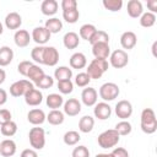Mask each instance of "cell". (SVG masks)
I'll return each mask as SVG.
<instances>
[{
	"mask_svg": "<svg viewBox=\"0 0 157 157\" xmlns=\"http://www.w3.org/2000/svg\"><path fill=\"white\" fill-rule=\"evenodd\" d=\"M58 90L61 94H69L74 91V83H72L71 80L58 81Z\"/></svg>",
	"mask_w": 157,
	"mask_h": 157,
	"instance_id": "obj_41",
	"label": "cell"
},
{
	"mask_svg": "<svg viewBox=\"0 0 157 157\" xmlns=\"http://www.w3.org/2000/svg\"><path fill=\"white\" fill-rule=\"evenodd\" d=\"M110 153L113 157H129V152L124 147H115Z\"/></svg>",
	"mask_w": 157,
	"mask_h": 157,
	"instance_id": "obj_48",
	"label": "cell"
},
{
	"mask_svg": "<svg viewBox=\"0 0 157 157\" xmlns=\"http://www.w3.org/2000/svg\"><path fill=\"white\" fill-rule=\"evenodd\" d=\"M90 82H91V78L86 72H78L75 77V83L78 87H87Z\"/></svg>",
	"mask_w": 157,
	"mask_h": 157,
	"instance_id": "obj_43",
	"label": "cell"
},
{
	"mask_svg": "<svg viewBox=\"0 0 157 157\" xmlns=\"http://www.w3.org/2000/svg\"><path fill=\"white\" fill-rule=\"evenodd\" d=\"M44 45H37L31 50V58L37 64H43V54H44Z\"/></svg>",
	"mask_w": 157,
	"mask_h": 157,
	"instance_id": "obj_39",
	"label": "cell"
},
{
	"mask_svg": "<svg viewBox=\"0 0 157 157\" xmlns=\"http://www.w3.org/2000/svg\"><path fill=\"white\" fill-rule=\"evenodd\" d=\"M93 114L99 120H107L112 115V108L107 102H99L94 104Z\"/></svg>",
	"mask_w": 157,
	"mask_h": 157,
	"instance_id": "obj_10",
	"label": "cell"
},
{
	"mask_svg": "<svg viewBox=\"0 0 157 157\" xmlns=\"http://www.w3.org/2000/svg\"><path fill=\"white\" fill-rule=\"evenodd\" d=\"M71 157H90V150L86 146L80 145L72 150Z\"/></svg>",
	"mask_w": 157,
	"mask_h": 157,
	"instance_id": "obj_44",
	"label": "cell"
},
{
	"mask_svg": "<svg viewBox=\"0 0 157 157\" xmlns=\"http://www.w3.org/2000/svg\"><path fill=\"white\" fill-rule=\"evenodd\" d=\"M96 157H113L112 153H98L96 155Z\"/></svg>",
	"mask_w": 157,
	"mask_h": 157,
	"instance_id": "obj_53",
	"label": "cell"
},
{
	"mask_svg": "<svg viewBox=\"0 0 157 157\" xmlns=\"http://www.w3.org/2000/svg\"><path fill=\"white\" fill-rule=\"evenodd\" d=\"M44 27L49 31L50 34H53V33H59V32L63 29V22H61V20H59V18H56V17H52V18H49V20L45 21Z\"/></svg>",
	"mask_w": 157,
	"mask_h": 157,
	"instance_id": "obj_31",
	"label": "cell"
},
{
	"mask_svg": "<svg viewBox=\"0 0 157 157\" xmlns=\"http://www.w3.org/2000/svg\"><path fill=\"white\" fill-rule=\"evenodd\" d=\"M70 66L72 69H83L86 65H87V59H86V55L83 53H74L70 58Z\"/></svg>",
	"mask_w": 157,
	"mask_h": 157,
	"instance_id": "obj_24",
	"label": "cell"
},
{
	"mask_svg": "<svg viewBox=\"0 0 157 157\" xmlns=\"http://www.w3.org/2000/svg\"><path fill=\"white\" fill-rule=\"evenodd\" d=\"M102 5L104 6L105 10H108L110 12H117V11L121 10L123 0H103Z\"/></svg>",
	"mask_w": 157,
	"mask_h": 157,
	"instance_id": "obj_38",
	"label": "cell"
},
{
	"mask_svg": "<svg viewBox=\"0 0 157 157\" xmlns=\"http://www.w3.org/2000/svg\"><path fill=\"white\" fill-rule=\"evenodd\" d=\"M0 131H1V134H2L4 136L11 137V136H13V135L17 132V124L11 120V121H9V123H6V124L0 125Z\"/></svg>",
	"mask_w": 157,
	"mask_h": 157,
	"instance_id": "obj_36",
	"label": "cell"
},
{
	"mask_svg": "<svg viewBox=\"0 0 157 157\" xmlns=\"http://www.w3.org/2000/svg\"><path fill=\"white\" fill-rule=\"evenodd\" d=\"M37 88H42V90H47V88H50L53 85H54V78L49 75H44L37 83H34Z\"/></svg>",
	"mask_w": 157,
	"mask_h": 157,
	"instance_id": "obj_42",
	"label": "cell"
},
{
	"mask_svg": "<svg viewBox=\"0 0 157 157\" xmlns=\"http://www.w3.org/2000/svg\"><path fill=\"white\" fill-rule=\"evenodd\" d=\"M155 23H156V15H155V13L147 11V12H144V13L140 16V25H141V27L150 28V27H152Z\"/></svg>",
	"mask_w": 157,
	"mask_h": 157,
	"instance_id": "obj_34",
	"label": "cell"
},
{
	"mask_svg": "<svg viewBox=\"0 0 157 157\" xmlns=\"http://www.w3.org/2000/svg\"><path fill=\"white\" fill-rule=\"evenodd\" d=\"M114 130L119 134V136H126V135H129L131 132L132 128H131V124L128 120H121L115 125Z\"/></svg>",
	"mask_w": 157,
	"mask_h": 157,
	"instance_id": "obj_37",
	"label": "cell"
},
{
	"mask_svg": "<svg viewBox=\"0 0 157 157\" xmlns=\"http://www.w3.org/2000/svg\"><path fill=\"white\" fill-rule=\"evenodd\" d=\"M7 102V92L4 88H0V105H4Z\"/></svg>",
	"mask_w": 157,
	"mask_h": 157,
	"instance_id": "obj_51",
	"label": "cell"
},
{
	"mask_svg": "<svg viewBox=\"0 0 157 157\" xmlns=\"http://www.w3.org/2000/svg\"><path fill=\"white\" fill-rule=\"evenodd\" d=\"M92 54L94 59H108L110 55L109 43H96L92 45Z\"/></svg>",
	"mask_w": 157,
	"mask_h": 157,
	"instance_id": "obj_16",
	"label": "cell"
},
{
	"mask_svg": "<svg viewBox=\"0 0 157 157\" xmlns=\"http://www.w3.org/2000/svg\"><path fill=\"white\" fill-rule=\"evenodd\" d=\"M94 126V119L91 115H83L78 120V130L83 134H88L93 130Z\"/></svg>",
	"mask_w": 157,
	"mask_h": 157,
	"instance_id": "obj_25",
	"label": "cell"
},
{
	"mask_svg": "<svg viewBox=\"0 0 157 157\" xmlns=\"http://www.w3.org/2000/svg\"><path fill=\"white\" fill-rule=\"evenodd\" d=\"M32 65H33L32 61H29V60H22V61L17 65V71H18L22 76H26V77H27L28 70H29V67H31Z\"/></svg>",
	"mask_w": 157,
	"mask_h": 157,
	"instance_id": "obj_45",
	"label": "cell"
},
{
	"mask_svg": "<svg viewBox=\"0 0 157 157\" xmlns=\"http://www.w3.org/2000/svg\"><path fill=\"white\" fill-rule=\"evenodd\" d=\"M59 4L56 0H44L40 5V11L45 16H53L58 12Z\"/></svg>",
	"mask_w": 157,
	"mask_h": 157,
	"instance_id": "obj_23",
	"label": "cell"
},
{
	"mask_svg": "<svg viewBox=\"0 0 157 157\" xmlns=\"http://www.w3.org/2000/svg\"><path fill=\"white\" fill-rule=\"evenodd\" d=\"M23 97H25L26 104H28L31 107H37V105H39L43 102V94H42V92L39 90L34 88V87L31 88Z\"/></svg>",
	"mask_w": 157,
	"mask_h": 157,
	"instance_id": "obj_12",
	"label": "cell"
},
{
	"mask_svg": "<svg viewBox=\"0 0 157 157\" xmlns=\"http://www.w3.org/2000/svg\"><path fill=\"white\" fill-rule=\"evenodd\" d=\"M44 75H45V74H44L43 69H40V66H39V65L33 64V65L29 67V70H28L27 78H29V81H31V82L37 83V82H38V81H39Z\"/></svg>",
	"mask_w": 157,
	"mask_h": 157,
	"instance_id": "obj_29",
	"label": "cell"
},
{
	"mask_svg": "<svg viewBox=\"0 0 157 157\" xmlns=\"http://www.w3.org/2000/svg\"><path fill=\"white\" fill-rule=\"evenodd\" d=\"M50 33L49 31L44 27V26H39V27H36L33 31H32V36L31 38L38 44V45H44L49 39H50Z\"/></svg>",
	"mask_w": 157,
	"mask_h": 157,
	"instance_id": "obj_9",
	"label": "cell"
},
{
	"mask_svg": "<svg viewBox=\"0 0 157 157\" xmlns=\"http://www.w3.org/2000/svg\"><path fill=\"white\" fill-rule=\"evenodd\" d=\"M147 7H148V12H152L156 15L157 12V0H148L147 1Z\"/></svg>",
	"mask_w": 157,
	"mask_h": 157,
	"instance_id": "obj_50",
	"label": "cell"
},
{
	"mask_svg": "<svg viewBox=\"0 0 157 157\" xmlns=\"http://www.w3.org/2000/svg\"><path fill=\"white\" fill-rule=\"evenodd\" d=\"M45 103L50 109H59L64 104V98L59 93H50L45 98Z\"/></svg>",
	"mask_w": 157,
	"mask_h": 157,
	"instance_id": "obj_28",
	"label": "cell"
},
{
	"mask_svg": "<svg viewBox=\"0 0 157 157\" xmlns=\"http://www.w3.org/2000/svg\"><path fill=\"white\" fill-rule=\"evenodd\" d=\"M60 6H61L63 11L75 10V9H77V1L76 0H63Z\"/></svg>",
	"mask_w": 157,
	"mask_h": 157,
	"instance_id": "obj_46",
	"label": "cell"
},
{
	"mask_svg": "<svg viewBox=\"0 0 157 157\" xmlns=\"http://www.w3.org/2000/svg\"><path fill=\"white\" fill-rule=\"evenodd\" d=\"M27 120H28L32 125L39 126V125H42V124L47 120V115H45V113H44L42 109L34 108V109H31V110L28 112V114H27Z\"/></svg>",
	"mask_w": 157,
	"mask_h": 157,
	"instance_id": "obj_15",
	"label": "cell"
},
{
	"mask_svg": "<svg viewBox=\"0 0 157 157\" xmlns=\"http://www.w3.org/2000/svg\"><path fill=\"white\" fill-rule=\"evenodd\" d=\"M13 59V50L7 47L2 45L0 47V66H7Z\"/></svg>",
	"mask_w": 157,
	"mask_h": 157,
	"instance_id": "obj_27",
	"label": "cell"
},
{
	"mask_svg": "<svg viewBox=\"0 0 157 157\" xmlns=\"http://www.w3.org/2000/svg\"><path fill=\"white\" fill-rule=\"evenodd\" d=\"M137 43V37L134 32L126 31L120 36V44L124 49H132Z\"/></svg>",
	"mask_w": 157,
	"mask_h": 157,
	"instance_id": "obj_19",
	"label": "cell"
},
{
	"mask_svg": "<svg viewBox=\"0 0 157 157\" xmlns=\"http://www.w3.org/2000/svg\"><path fill=\"white\" fill-rule=\"evenodd\" d=\"M97 98H98V93L93 87L83 88L81 93V101L86 107H93L97 103Z\"/></svg>",
	"mask_w": 157,
	"mask_h": 157,
	"instance_id": "obj_14",
	"label": "cell"
},
{
	"mask_svg": "<svg viewBox=\"0 0 157 157\" xmlns=\"http://www.w3.org/2000/svg\"><path fill=\"white\" fill-rule=\"evenodd\" d=\"M156 47H157V42H153V44H152V54H153V56H157V54H156Z\"/></svg>",
	"mask_w": 157,
	"mask_h": 157,
	"instance_id": "obj_54",
	"label": "cell"
},
{
	"mask_svg": "<svg viewBox=\"0 0 157 157\" xmlns=\"http://www.w3.org/2000/svg\"><path fill=\"white\" fill-rule=\"evenodd\" d=\"M16 153V142L11 139H6L0 142V155L4 157H12Z\"/></svg>",
	"mask_w": 157,
	"mask_h": 157,
	"instance_id": "obj_20",
	"label": "cell"
},
{
	"mask_svg": "<svg viewBox=\"0 0 157 157\" xmlns=\"http://www.w3.org/2000/svg\"><path fill=\"white\" fill-rule=\"evenodd\" d=\"M96 31H97L96 26H93L91 23H85L80 27V38H82L85 40H90Z\"/></svg>",
	"mask_w": 157,
	"mask_h": 157,
	"instance_id": "obj_32",
	"label": "cell"
},
{
	"mask_svg": "<svg viewBox=\"0 0 157 157\" xmlns=\"http://www.w3.org/2000/svg\"><path fill=\"white\" fill-rule=\"evenodd\" d=\"M47 120L52 125H60L65 120V114L59 109H52L47 115Z\"/></svg>",
	"mask_w": 157,
	"mask_h": 157,
	"instance_id": "obj_26",
	"label": "cell"
},
{
	"mask_svg": "<svg viewBox=\"0 0 157 157\" xmlns=\"http://www.w3.org/2000/svg\"><path fill=\"white\" fill-rule=\"evenodd\" d=\"M129 63V55L123 49H115L109 55V64L114 69H123Z\"/></svg>",
	"mask_w": 157,
	"mask_h": 157,
	"instance_id": "obj_6",
	"label": "cell"
},
{
	"mask_svg": "<svg viewBox=\"0 0 157 157\" xmlns=\"http://www.w3.org/2000/svg\"><path fill=\"white\" fill-rule=\"evenodd\" d=\"M31 36L28 33V31L26 29H17L13 34V40H15V44L18 47V48H26L29 42H31Z\"/></svg>",
	"mask_w": 157,
	"mask_h": 157,
	"instance_id": "obj_18",
	"label": "cell"
},
{
	"mask_svg": "<svg viewBox=\"0 0 157 157\" xmlns=\"http://www.w3.org/2000/svg\"><path fill=\"white\" fill-rule=\"evenodd\" d=\"M63 18L67 22V23H76L77 20L80 18V12L77 9L75 10H69V11H63Z\"/></svg>",
	"mask_w": 157,
	"mask_h": 157,
	"instance_id": "obj_40",
	"label": "cell"
},
{
	"mask_svg": "<svg viewBox=\"0 0 157 157\" xmlns=\"http://www.w3.org/2000/svg\"><path fill=\"white\" fill-rule=\"evenodd\" d=\"M11 118H12V115L9 109H0V125L11 121L12 120Z\"/></svg>",
	"mask_w": 157,
	"mask_h": 157,
	"instance_id": "obj_47",
	"label": "cell"
},
{
	"mask_svg": "<svg viewBox=\"0 0 157 157\" xmlns=\"http://www.w3.org/2000/svg\"><path fill=\"white\" fill-rule=\"evenodd\" d=\"M88 42L91 43V45H93L96 43H109V36H108V33L105 31L97 29Z\"/></svg>",
	"mask_w": 157,
	"mask_h": 157,
	"instance_id": "obj_35",
	"label": "cell"
},
{
	"mask_svg": "<svg viewBox=\"0 0 157 157\" xmlns=\"http://www.w3.org/2000/svg\"><path fill=\"white\" fill-rule=\"evenodd\" d=\"M108 67H109L108 60H105V59H92V61L87 66L86 74L90 76L91 80H98L108 70Z\"/></svg>",
	"mask_w": 157,
	"mask_h": 157,
	"instance_id": "obj_2",
	"label": "cell"
},
{
	"mask_svg": "<svg viewBox=\"0 0 157 157\" xmlns=\"http://www.w3.org/2000/svg\"><path fill=\"white\" fill-rule=\"evenodd\" d=\"M22 25V17L17 12H10L5 17V26L9 29H18Z\"/></svg>",
	"mask_w": 157,
	"mask_h": 157,
	"instance_id": "obj_21",
	"label": "cell"
},
{
	"mask_svg": "<svg viewBox=\"0 0 157 157\" xmlns=\"http://www.w3.org/2000/svg\"><path fill=\"white\" fill-rule=\"evenodd\" d=\"M5 78H6V72L4 69H0V85L5 82Z\"/></svg>",
	"mask_w": 157,
	"mask_h": 157,
	"instance_id": "obj_52",
	"label": "cell"
},
{
	"mask_svg": "<svg viewBox=\"0 0 157 157\" xmlns=\"http://www.w3.org/2000/svg\"><path fill=\"white\" fill-rule=\"evenodd\" d=\"M20 157H38V153L33 148H26V150H23L21 152V156Z\"/></svg>",
	"mask_w": 157,
	"mask_h": 157,
	"instance_id": "obj_49",
	"label": "cell"
},
{
	"mask_svg": "<svg viewBox=\"0 0 157 157\" xmlns=\"http://www.w3.org/2000/svg\"><path fill=\"white\" fill-rule=\"evenodd\" d=\"M115 114L121 120H126L132 114V104L129 101H126V99L119 101L115 104Z\"/></svg>",
	"mask_w": 157,
	"mask_h": 157,
	"instance_id": "obj_8",
	"label": "cell"
},
{
	"mask_svg": "<svg viewBox=\"0 0 157 157\" xmlns=\"http://www.w3.org/2000/svg\"><path fill=\"white\" fill-rule=\"evenodd\" d=\"M71 77H72V70L67 66H59L54 71V78H56L58 81L71 80Z\"/></svg>",
	"mask_w": 157,
	"mask_h": 157,
	"instance_id": "obj_30",
	"label": "cell"
},
{
	"mask_svg": "<svg viewBox=\"0 0 157 157\" xmlns=\"http://www.w3.org/2000/svg\"><path fill=\"white\" fill-rule=\"evenodd\" d=\"M119 140H120L119 134L114 129H108L98 135L97 142L102 148H113L118 145Z\"/></svg>",
	"mask_w": 157,
	"mask_h": 157,
	"instance_id": "obj_3",
	"label": "cell"
},
{
	"mask_svg": "<svg viewBox=\"0 0 157 157\" xmlns=\"http://www.w3.org/2000/svg\"><path fill=\"white\" fill-rule=\"evenodd\" d=\"M128 15L132 18H139L144 13V6L140 0H130L126 6Z\"/></svg>",
	"mask_w": 157,
	"mask_h": 157,
	"instance_id": "obj_17",
	"label": "cell"
},
{
	"mask_svg": "<svg viewBox=\"0 0 157 157\" xmlns=\"http://www.w3.org/2000/svg\"><path fill=\"white\" fill-rule=\"evenodd\" d=\"M59 61V52L55 47H45L43 54V64L47 66H55Z\"/></svg>",
	"mask_w": 157,
	"mask_h": 157,
	"instance_id": "obj_11",
	"label": "cell"
},
{
	"mask_svg": "<svg viewBox=\"0 0 157 157\" xmlns=\"http://www.w3.org/2000/svg\"><path fill=\"white\" fill-rule=\"evenodd\" d=\"M119 93H120V88L114 82H105L99 87V97L104 102L114 101L115 98H118Z\"/></svg>",
	"mask_w": 157,
	"mask_h": 157,
	"instance_id": "obj_5",
	"label": "cell"
},
{
	"mask_svg": "<svg viewBox=\"0 0 157 157\" xmlns=\"http://www.w3.org/2000/svg\"><path fill=\"white\" fill-rule=\"evenodd\" d=\"M29 145L33 150H42L45 146V131L43 128L34 126L28 132Z\"/></svg>",
	"mask_w": 157,
	"mask_h": 157,
	"instance_id": "obj_4",
	"label": "cell"
},
{
	"mask_svg": "<svg viewBox=\"0 0 157 157\" xmlns=\"http://www.w3.org/2000/svg\"><path fill=\"white\" fill-rule=\"evenodd\" d=\"M63 43L66 49H76L80 44V37L77 33H75L72 31L67 32V33H65V36L63 38Z\"/></svg>",
	"mask_w": 157,
	"mask_h": 157,
	"instance_id": "obj_22",
	"label": "cell"
},
{
	"mask_svg": "<svg viewBox=\"0 0 157 157\" xmlns=\"http://www.w3.org/2000/svg\"><path fill=\"white\" fill-rule=\"evenodd\" d=\"M63 140H64V144L65 145H67V146H75L81 140V136H80V134L77 131L70 130V131H66L64 134Z\"/></svg>",
	"mask_w": 157,
	"mask_h": 157,
	"instance_id": "obj_33",
	"label": "cell"
},
{
	"mask_svg": "<svg viewBox=\"0 0 157 157\" xmlns=\"http://www.w3.org/2000/svg\"><path fill=\"white\" fill-rule=\"evenodd\" d=\"M31 88H33V83L29 80H18L10 86V94L12 97L25 96Z\"/></svg>",
	"mask_w": 157,
	"mask_h": 157,
	"instance_id": "obj_7",
	"label": "cell"
},
{
	"mask_svg": "<svg viewBox=\"0 0 157 157\" xmlns=\"http://www.w3.org/2000/svg\"><path fill=\"white\" fill-rule=\"evenodd\" d=\"M81 112V102L76 98H69L64 102V114L69 117H76Z\"/></svg>",
	"mask_w": 157,
	"mask_h": 157,
	"instance_id": "obj_13",
	"label": "cell"
},
{
	"mask_svg": "<svg viewBox=\"0 0 157 157\" xmlns=\"http://www.w3.org/2000/svg\"><path fill=\"white\" fill-rule=\"evenodd\" d=\"M2 32H4V26H2V23L0 22V36L2 34Z\"/></svg>",
	"mask_w": 157,
	"mask_h": 157,
	"instance_id": "obj_55",
	"label": "cell"
},
{
	"mask_svg": "<svg viewBox=\"0 0 157 157\" xmlns=\"http://www.w3.org/2000/svg\"><path fill=\"white\" fill-rule=\"evenodd\" d=\"M140 126L141 130L145 134H153L157 130V118L151 108H145L141 112V118H140Z\"/></svg>",
	"mask_w": 157,
	"mask_h": 157,
	"instance_id": "obj_1",
	"label": "cell"
}]
</instances>
